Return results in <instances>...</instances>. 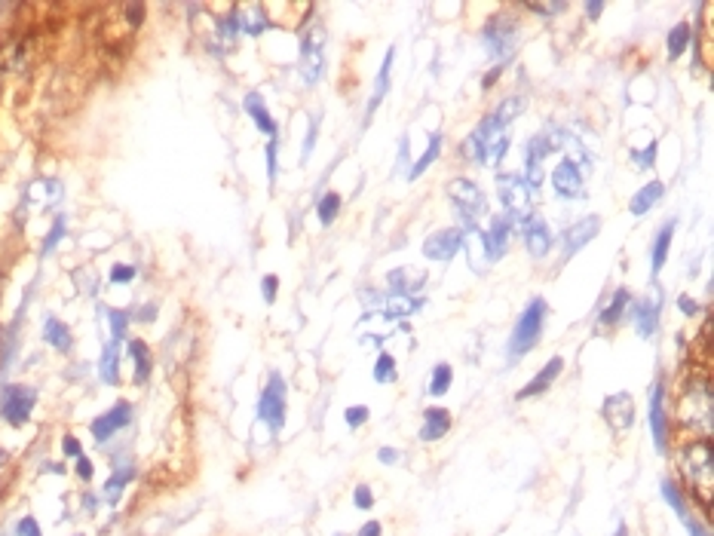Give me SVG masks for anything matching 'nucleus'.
<instances>
[{
    "mask_svg": "<svg viewBox=\"0 0 714 536\" xmlns=\"http://www.w3.org/2000/svg\"><path fill=\"white\" fill-rule=\"evenodd\" d=\"M65 230H68V224H65V218H62V215H58V218L53 221V230H49V233H47V236H43L40 255H49V252H53V248L58 246V242H62V236H65Z\"/></svg>",
    "mask_w": 714,
    "mask_h": 536,
    "instance_id": "nucleus-40",
    "label": "nucleus"
},
{
    "mask_svg": "<svg viewBox=\"0 0 714 536\" xmlns=\"http://www.w3.org/2000/svg\"><path fill=\"white\" fill-rule=\"evenodd\" d=\"M62 451H65V457H83V447H80V442H77L74 436L62 438Z\"/></svg>",
    "mask_w": 714,
    "mask_h": 536,
    "instance_id": "nucleus-49",
    "label": "nucleus"
},
{
    "mask_svg": "<svg viewBox=\"0 0 714 536\" xmlns=\"http://www.w3.org/2000/svg\"><path fill=\"white\" fill-rule=\"evenodd\" d=\"M690 37H693V31H690V25L687 22H681V25H675L672 28V34H668V58H681V53L687 47H690Z\"/></svg>",
    "mask_w": 714,
    "mask_h": 536,
    "instance_id": "nucleus-29",
    "label": "nucleus"
},
{
    "mask_svg": "<svg viewBox=\"0 0 714 536\" xmlns=\"http://www.w3.org/2000/svg\"><path fill=\"white\" fill-rule=\"evenodd\" d=\"M509 233H512V227H509V221H506V215H503V218L490 221L488 233H481V236H485L488 261H500V257L506 255V246H509Z\"/></svg>",
    "mask_w": 714,
    "mask_h": 536,
    "instance_id": "nucleus-15",
    "label": "nucleus"
},
{
    "mask_svg": "<svg viewBox=\"0 0 714 536\" xmlns=\"http://www.w3.org/2000/svg\"><path fill=\"white\" fill-rule=\"evenodd\" d=\"M659 307H662L659 289H650V295L641 300L638 310H635V325H638V334H641V337H653V334H656Z\"/></svg>",
    "mask_w": 714,
    "mask_h": 536,
    "instance_id": "nucleus-14",
    "label": "nucleus"
},
{
    "mask_svg": "<svg viewBox=\"0 0 714 536\" xmlns=\"http://www.w3.org/2000/svg\"><path fill=\"white\" fill-rule=\"evenodd\" d=\"M359 536H381V524H377V521L362 524V531H359Z\"/></svg>",
    "mask_w": 714,
    "mask_h": 536,
    "instance_id": "nucleus-54",
    "label": "nucleus"
},
{
    "mask_svg": "<svg viewBox=\"0 0 714 536\" xmlns=\"http://www.w3.org/2000/svg\"><path fill=\"white\" fill-rule=\"evenodd\" d=\"M126 16H129V25H132V28H139L142 19H144V6H142V4H129V6H126Z\"/></svg>",
    "mask_w": 714,
    "mask_h": 536,
    "instance_id": "nucleus-50",
    "label": "nucleus"
},
{
    "mask_svg": "<svg viewBox=\"0 0 714 536\" xmlns=\"http://www.w3.org/2000/svg\"><path fill=\"white\" fill-rule=\"evenodd\" d=\"M653 160H656V144H650L647 151H638V153H635V163H638V166H644V169L653 166Z\"/></svg>",
    "mask_w": 714,
    "mask_h": 536,
    "instance_id": "nucleus-51",
    "label": "nucleus"
},
{
    "mask_svg": "<svg viewBox=\"0 0 714 536\" xmlns=\"http://www.w3.org/2000/svg\"><path fill=\"white\" fill-rule=\"evenodd\" d=\"M37 405V393L31 386H4L0 389V417H4L10 426H25Z\"/></svg>",
    "mask_w": 714,
    "mask_h": 536,
    "instance_id": "nucleus-5",
    "label": "nucleus"
},
{
    "mask_svg": "<svg viewBox=\"0 0 714 536\" xmlns=\"http://www.w3.org/2000/svg\"><path fill=\"white\" fill-rule=\"evenodd\" d=\"M325 71V28L322 25H310V31L300 40V77L304 83L313 86Z\"/></svg>",
    "mask_w": 714,
    "mask_h": 536,
    "instance_id": "nucleus-3",
    "label": "nucleus"
},
{
    "mask_svg": "<svg viewBox=\"0 0 714 536\" xmlns=\"http://www.w3.org/2000/svg\"><path fill=\"white\" fill-rule=\"evenodd\" d=\"M552 187L558 190V194L564 196V200H580L583 194V169L576 160H562L558 163V169L552 172Z\"/></svg>",
    "mask_w": 714,
    "mask_h": 536,
    "instance_id": "nucleus-10",
    "label": "nucleus"
},
{
    "mask_svg": "<svg viewBox=\"0 0 714 536\" xmlns=\"http://www.w3.org/2000/svg\"><path fill=\"white\" fill-rule=\"evenodd\" d=\"M129 356H132V362H135V384H144V380L151 377V368H153V359H151L148 343L129 341Z\"/></svg>",
    "mask_w": 714,
    "mask_h": 536,
    "instance_id": "nucleus-25",
    "label": "nucleus"
},
{
    "mask_svg": "<svg viewBox=\"0 0 714 536\" xmlns=\"http://www.w3.org/2000/svg\"><path fill=\"white\" fill-rule=\"evenodd\" d=\"M43 341H47L49 347L58 350V352H71V347H74L71 328H68L62 319H56V316H49L47 322H43Z\"/></svg>",
    "mask_w": 714,
    "mask_h": 536,
    "instance_id": "nucleus-20",
    "label": "nucleus"
},
{
    "mask_svg": "<svg viewBox=\"0 0 714 536\" xmlns=\"http://www.w3.org/2000/svg\"><path fill=\"white\" fill-rule=\"evenodd\" d=\"M681 310H684V313H693V316H696V310H699V307H696V304H693V300H687V298H681Z\"/></svg>",
    "mask_w": 714,
    "mask_h": 536,
    "instance_id": "nucleus-58",
    "label": "nucleus"
},
{
    "mask_svg": "<svg viewBox=\"0 0 714 536\" xmlns=\"http://www.w3.org/2000/svg\"><path fill=\"white\" fill-rule=\"evenodd\" d=\"M243 108H246V114L255 120V126L261 129V132H267L270 138H277L279 135V126L273 123V117H270V110H267V105H264V99L257 92H248L246 99H243Z\"/></svg>",
    "mask_w": 714,
    "mask_h": 536,
    "instance_id": "nucleus-18",
    "label": "nucleus"
},
{
    "mask_svg": "<svg viewBox=\"0 0 714 536\" xmlns=\"http://www.w3.org/2000/svg\"><path fill=\"white\" fill-rule=\"evenodd\" d=\"M460 248H463V230H457V227L436 230L433 236H426V242H424V255L429 261H451Z\"/></svg>",
    "mask_w": 714,
    "mask_h": 536,
    "instance_id": "nucleus-8",
    "label": "nucleus"
},
{
    "mask_svg": "<svg viewBox=\"0 0 714 536\" xmlns=\"http://www.w3.org/2000/svg\"><path fill=\"white\" fill-rule=\"evenodd\" d=\"M662 196H666V184L662 181H650L647 187H641L638 194H635V200H632V215H647L653 205H656Z\"/></svg>",
    "mask_w": 714,
    "mask_h": 536,
    "instance_id": "nucleus-23",
    "label": "nucleus"
},
{
    "mask_svg": "<svg viewBox=\"0 0 714 536\" xmlns=\"http://www.w3.org/2000/svg\"><path fill=\"white\" fill-rule=\"evenodd\" d=\"M132 478H135V466H123V469H117V472L105 481V499H108L110 506L117 503L120 494H123L126 484L132 481Z\"/></svg>",
    "mask_w": 714,
    "mask_h": 536,
    "instance_id": "nucleus-27",
    "label": "nucleus"
},
{
    "mask_svg": "<svg viewBox=\"0 0 714 536\" xmlns=\"http://www.w3.org/2000/svg\"><path fill=\"white\" fill-rule=\"evenodd\" d=\"M77 475H80L83 481L92 478V463L86 460V457H77Z\"/></svg>",
    "mask_w": 714,
    "mask_h": 536,
    "instance_id": "nucleus-53",
    "label": "nucleus"
},
{
    "mask_svg": "<svg viewBox=\"0 0 714 536\" xmlns=\"http://www.w3.org/2000/svg\"><path fill=\"white\" fill-rule=\"evenodd\" d=\"M601 10H604V6H601V4H586L589 19H595V16H601Z\"/></svg>",
    "mask_w": 714,
    "mask_h": 536,
    "instance_id": "nucleus-57",
    "label": "nucleus"
},
{
    "mask_svg": "<svg viewBox=\"0 0 714 536\" xmlns=\"http://www.w3.org/2000/svg\"><path fill=\"white\" fill-rule=\"evenodd\" d=\"M135 279V267L132 264H117L114 270H110V282L114 285H123V282H132Z\"/></svg>",
    "mask_w": 714,
    "mask_h": 536,
    "instance_id": "nucleus-43",
    "label": "nucleus"
},
{
    "mask_svg": "<svg viewBox=\"0 0 714 536\" xmlns=\"http://www.w3.org/2000/svg\"><path fill=\"white\" fill-rule=\"evenodd\" d=\"M343 420H347L350 429H359L362 423L368 420V408L365 405H356V408H347V414H343Z\"/></svg>",
    "mask_w": 714,
    "mask_h": 536,
    "instance_id": "nucleus-42",
    "label": "nucleus"
},
{
    "mask_svg": "<svg viewBox=\"0 0 714 536\" xmlns=\"http://www.w3.org/2000/svg\"><path fill=\"white\" fill-rule=\"evenodd\" d=\"M257 414L270 426V432H279L282 423H286V380L277 371L267 380V389L261 393V402H257Z\"/></svg>",
    "mask_w": 714,
    "mask_h": 536,
    "instance_id": "nucleus-6",
    "label": "nucleus"
},
{
    "mask_svg": "<svg viewBox=\"0 0 714 536\" xmlns=\"http://www.w3.org/2000/svg\"><path fill=\"white\" fill-rule=\"evenodd\" d=\"M614 536H629V531H625V524H619V527H616V533H614Z\"/></svg>",
    "mask_w": 714,
    "mask_h": 536,
    "instance_id": "nucleus-60",
    "label": "nucleus"
},
{
    "mask_svg": "<svg viewBox=\"0 0 714 536\" xmlns=\"http://www.w3.org/2000/svg\"><path fill=\"white\" fill-rule=\"evenodd\" d=\"M377 457H381L383 463H395V460H399V451H393V447H383V451L377 454Z\"/></svg>",
    "mask_w": 714,
    "mask_h": 536,
    "instance_id": "nucleus-55",
    "label": "nucleus"
},
{
    "mask_svg": "<svg viewBox=\"0 0 714 536\" xmlns=\"http://www.w3.org/2000/svg\"><path fill=\"white\" fill-rule=\"evenodd\" d=\"M218 31H221V37H225L227 43H234V40H236V31H239V16L230 13L227 19H221V22H218Z\"/></svg>",
    "mask_w": 714,
    "mask_h": 536,
    "instance_id": "nucleus-41",
    "label": "nucleus"
},
{
    "mask_svg": "<svg viewBox=\"0 0 714 536\" xmlns=\"http://www.w3.org/2000/svg\"><path fill=\"white\" fill-rule=\"evenodd\" d=\"M528 10L540 16H555V13H564L567 4H528Z\"/></svg>",
    "mask_w": 714,
    "mask_h": 536,
    "instance_id": "nucleus-46",
    "label": "nucleus"
},
{
    "mask_svg": "<svg viewBox=\"0 0 714 536\" xmlns=\"http://www.w3.org/2000/svg\"><path fill=\"white\" fill-rule=\"evenodd\" d=\"M503 71H500V68H494V71H490L488 77H485V83H481V86H485V89H490V86H494L497 83V77H500Z\"/></svg>",
    "mask_w": 714,
    "mask_h": 536,
    "instance_id": "nucleus-56",
    "label": "nucleus"
},
{
    "mask_svg": "<svg viewBox=\"0 0 714 536\" xmlns=\"http://www.w3.org/2000/svg\"><path fill=\"white\" fill-rule=\"evenodd\" d=\"M105 316H108V322H110V334H114V341L110 343H120L126 337V328H129V316L126 310H114V307H108L105 310Z\"/></svg>",
    "mask_w": 714,
    "mask_h": 536,
    "instance_id": "nucleus-36",
    "label": "nucleus"
},
{
    "mask_svg": "<svg viewBox=\"0 0 714 536\" xmlns=\"http://www.w3.org/2000/svg\"><path fill=\"white\" fill-rule=\"evenodd\" d=\"M497 190H500V203L506 209V221L509 227L521 230L530 218V187L524 184L521 175H500L497 178Z\"/></svg>",
    "mask_w": 714,
    "mask_h": 536,
    "instance_id": "nucleus-2",
    "label": "nucleus"
},
{
    "mask_svg": "<svg viewBox=\"0 0 714 536\" xmlns=\"http://www.w3.org/2000/svg\"><path fill=\"white\" fill-rule=\"evenodd\" d=\"M546 300L543 298H533L524 313L519 316L515 322V331H512V341H509V356L512 359H521L524 352H530L537 347L540 334H543V325H546Z\"/></svg>",
    "mask_w": 714,
    "mask_h": 536,
    "instance_id": "nucleus-1",
    "label": "nucleus"
},
{
    "mask_svg": "<svg viewBox=\"0 0 714 536\" xmlns=\"http://www.w3.org/2000/svg\"><path fill=\"white\" fill-rule=\"evenodd\" d=\"M521 110H524V99H521V95H509V99H506L503 105L494 110V120H497L500 126H509L512 120L521 114Z\"/></svg>",
    "mask_w": 714,
    "mask_h": 536,
    "instance_id": "nucleus-33",
    "label": "nucleus"
},
{
    "mask_svg": "<svg viewBox=\"0 0 714 536\" xmlns=\"http://www.w3.org/2000/svg\"><path fill=\"white\" fill-rule=\"evenodd\" d=\"M438 153H442V135H433V138H429V148H426V153L415 163V169H411L408 175H411V178H420V175H424V172L438 160Z\"/></svg>",
    "mask_w": 714,
    "mask_h": 536,
    "instance_id": "nucleus-32",
    "label": "nucleus"
},
{
    "mask_svg": "<svg viewBox=\"0 0 714 536\" xmlns=\"http://www.w3.org/2000/svg\"><path fill=\"white\" fill-rule=\"evenodd\" d=\"M99 377L105 380V384L114 386L120 380V371H117V343H108L105 352H101L99 359Z\"/></svg>",
    "mask_w": 714,
    "mask_h": 536,
    "instance_id": "nucleus-30",
    "label": "nucleus"
},
{
    "mask_svg": "<svg viewBox=\"0 0 714 536\" xmlns=\"http://www.w3.org/2000/svg\"><path fill=\"white\" fill-rule=\"evenodd\" d=\"M521 236L524 242H528V252L533 257H543L549 255V248H552V230H549V224L543 218H528V224L521 227Z\"/></svg>",
    "mask_w": 714,
    "mask_h": 536,
    "instance_id": "nucleus-13",
    "label": "nucleus"
},
{
    "mask_svg": "<svg viewBox=\"0 0 714 536\" xmlns=\"http://www.w3.org/2000/svg\"><path fill=\"white\" fill-rule=\"evenodd\" d=\"M598 230H601V221L595 218V215H589V218L576 221L573 227H567L564 230V257H571V255L580 252L586 242H592L598 236Z\"/></svg>",
    "mask_w": 714,
    "mask_h": 536,
    "instance_id": "nucleus-12",
    "label": "nucleus"
},
{
    "mask_svg": "<svg viewBox=\"0 0 714 536\" xmlns=\"http://www.w3.org/2000/svg\"><path fill=\"white\" fill-rule=\"evenodd\" d=\"M625 307H629V291L619 289L616 295H614V300H610V307L604 310V313H601V322H604V325L619 322V319H623V313H625Z\"/></svg>",
    "mask_w": 714,
    "mask_h": 536,
    "instance_id": "nucleus-34",
    "label": "nucleus"
},
{
    "mask_svg": "<svg viewBox=\"0 0 714 536\" xmlns=\"http://www.w3.org/2000/svg\"><path fill=\"white\" fill-rule=\"evenodd\" d=\"M451 365H436L433 380H429V393L433 395H445L451 389Z\"/></svg>",
    "mask_w": 714,
    "mask_h": 536,
    "instance_id": "nucleus-37",
    "label": "nucleus"
},
{
    "mask_svg": "<svg viewBox=\"0 0 714 536\" xmlns=\"http://www.w3.org/2000/svg\"><path fill=\"white\" fill-rule=\"evenodd\" d=\"M129 420H132V405L129 402H117L114 408L99 414L96 420H92V438L96 442H108V438H114L120 429L129 426Z\"/></svg>",
    "mask_w": 714,
    "mask_h": 536,
    "instance_id": "nucleus-9",
    "label": "nucleus"
},
{
    "mask_svg": "<svg viewBox=\"0 0 714 536\" xmlns=\"http://www.w3.org/2000/svg\"><path fill=\"white\" fill-rule=\"evenodd\" d=\"M451 429V414L445 408H429L424 414V429H420V438L424 442H438L445 438V432Z\"/></svg>",
    "mask_w": 714,
    "mask_h": 536,
    "instance_id": "nucleus-21",
    "label": "nucleus"
},
{
    "mask_svg": "<svg viewBox=\"0 0 714 536\" xmlns=\"http://www.w3.org/2000/svg\"><path fill=\"white\" fill-rule=\"evenodd\" d=\"M420 307H424V300H420V298H411V295H390V298L383 300V313H386V319L415 316Z\"/></svg>",
    "mask_w": 714,
    "mask_h": 536,
    "instance_id": "nucleus-24",
    "label": "nucleus"
},
{
    "mask_svg": "<svg viewBox=\"0 0 714 536\" xmlns=\"http://www.w3.org/2000/svg\"><path fill=\"white\" fill-rule=\"evenodd\" d=\"M604 417H607V423L616 432L619 429H629L632 426V399H629V395H625V393L610 395V399L604 402Z\"/></svg>",
    "mask_w": 714,
    "mask_h": 536,
    "instance_id": "nucleus-17",
    "label": "nucleus"
},
{
    "mask_svg": "<svg viewBox=\"0 0 714 536\" xmlns=\"http://www.w3.org/2000/svg\"><path fill=\"white\" fill-rule=\"evenodd\" d=\"M650 426H653V438H656V451L666 454L668 451V414H666V389H662V384H656V389H653Z\"/></svg>",
    "mask_w": 714,
    "mask_h": 536,
    "instance_id": "nucleus-11",
    "label": "nucleus"
},
{
    "mask_svg": "<svg viewBox=\"0 0 714 536\" xmlns=\"http://www.w3.org/2000/svg\"><path fill=\"white\" fill-rule=\"evenodd\" d=\"M662 497H666L668 503L675 506V512H677V518H681L684 524H690V521H693V518H690V509H687V499H684L681 488H677L675 481H662Z\"/></svg>",
    "mask_w": 714,
    "mask_h": 536,
    "instance_id": "nucleus-31",
    "label": "nucleus"
},
{
    "mask_svg": "<svg viewBox=\"0 0 714 536\" xmlns=\"http://www.w3.org/2000/svg\"><path fill=\"white\" fill-rule=\"evenodd\" d=\"M672 236H675V224H666L659 233H656V242H653V276H659V270L666 267V257H668V246H672Z\"/></svg>",
    "mask_w": 714,
    "mask_h": 536,
    "instance_id": "nucleus-26",
    "label": "nucleus"
},
{
    "mask_svg": "<svg viewBox=\"0 0 714 536\" xmlns=\"http://www.w3.org/2000/svg\"><path fill=\"white\" fill-rule=\"evenodd\" d=\"M267 25H270V22L264 19V6H252V10H248L243 19H239V28H243L246 34H252V37L264 34Z\"/></svg>",
    "mask_w": 714,
    "mask_h": 536,
    "instance_id": "nucleus-35",
    "label": "nucleus"
},
{
    "mask_svg": "<svg viewBox=\"0 0 714 536\" xmlns=\"http://www.w3.org/2000/svg\"><path fill=\"white\" fill-rule=\"evenodd\" d=\"M338 212H341V196L329 190V194H325L320 200V221L325 224V227H329V224L338 218Z\"/></svg>",
    "mask_w": 714,
    "mask_h": 536,
    "instance_id": "nucleus-38",
    "label": "nucleus"
},
{
    "mask_svg": "<svg viewBox=\"0 0 714 536\" xmlns=\"http://www.w3.org/2000/svg\"><path fill=\"white\" fill-rule=\"evenodd\" d=\"M426 282L424 273L417 276H408L405 270H393L390 273V285H393V295H415V291H420V285Z\"/></svg>",
    "mask_w": 714,
    "mask_h": 536,
    "instance_id": "nucleus-28",
    "label": "nucleus"
},
{
    "mask_svg": "<svg viewBox=\"0 0 714 536\" xmlns=\"http://www.w3.org/2000/svg\"><path fill=\"white\" fill-rule=\"evenodd\" d=\"M267 175H270V181L277 178V138L267 144Z\"/></svg>",
    "mask_w": 714,
    "mask_h": 536,
    "instance_id": "nucleus-47",
    "label": "nucleus"
},
{
    "mask_svg": "<svg viewBox=\"0 0 714 536\" xmlns=\"http://www.w3.org/2000/svg\"><path fill=\"white\" fill-rule=\"evenodd\" d=\"M316 132H320V120H310V132H307V142H304V153H300V160H310V153H313V144H316Z\"/></svg>",
    "mask_w": 714,
    "mask_h": 536,
    "instance_id": "nucleus-45",
    "label": "nucleus"
},
{
    "mask_svg": "<svg viewBox=\"0 0 714 536\" xmlns=\"http://www.w3.org/2000/svg\"><path fill=\"white\" fill-rule=\"evenodd\" d=\"M277 289H279L277 276H264V300H267V304H273V300H277Z\"/></svg>",
    "mask_w": 714,
    "mask_h": 536,
    "instance_id": "nucleus-48",
    "label": "nucleus"
},
{
    "mask_svg": "<svg viewBox=\"0 0 714 536\" xmlns=\"http://www.w3.org/2000/svg\"><path fill=\"white\" fill-rule=\"evenodd\" d=\"M139 319H142V322H151V319H153V307H144Z\"/></svg>",
    "mask_w": 714,
    "mask_h": 536,
    "instance_id": "nucleus-59",
    "label": "nucleus"
},
{
    "mask_svg": "<svg viewBox=\"0 0 714 536\" xmlns=\"http://www.w3.org/2000/svg\"><path fill=\"white\" fill-rule=\"evenodd\" d=\"M562 368H564V359H562V356H555V359L549 362V365H546L543 371H540L537 377L530 380L528 386L521 389V393H519V399H530V395H540V393H546V389L552 386L555 380H558V374H562Z\"/></svg>",
    "mask_w": 714,
    "mask_h": 536,
    "instance_id": "nucleus-19",
    "label": "nucleus"
},
{
    "mask_svg": "<svg viewBox=\"0 0 714 536\" xmlns=\"http://www.w3.org/2000/svg\"><path fill=\"white\" fill-rule=\"evenodd\" d=\"M448 194H451L454 209H457L460 218L467 221V227H476V221L488 209V200H485V194H481V187L472 184L467 178H454L448 184Z\"/></svg>",
    "mask_w": 714,
    "mask_h": 536,
    "instance_id": "nucleus-4",
    "label": "nucleus"
},
{
    "mask_svg": "<svg viewBox=\"0 0 714 536\" xmlns=\"http://www.w3.org/2000/svg\"><path fill=\"white\" fill-rule=\"evenodd\" d=\"M515 37H519V28L512 25V19H490V25L485 28V43H488L490 56L500 58V68H503V62H509L515 53Z\"/></svg>",
    "mask_w": 714,
    "mask_h": 536,
    "instance_id": "nucleus-7",
    "label": "nucleus"
},
{
    "mask_svg": "<svg viewBox=\"0 0 714 536\" xmlns=\"http://www.w3.org/2000/svg\"><path fill=\"white\" fill-rule=\"evenodd\" d=\"M393 62H395V49H390V53H386V58H383V65H381V71H377V80H374V92H372V99H368V105H365V123H372L374 110H377V108H381V101L386 99V92H390V77H393Z\"/></svg>",
    "mask_w": 714,
    "mask_h": 536,
    "instance_id": "nucleus-16",
    "label": "nucleus"
},
{
    "mask_svg": "<svg viewBox=\"0 0 714 536\" xmlns=\"http://www.w3.org/2000/svg\"><path fill=\"white\" fill-rule=\"evenodd\" d=\"M374 380H377V384H393V380H395V359L390 356V352H381V356H377Z\"/></svg>",
    "mask_w": 714,
    "mask_h": 536,
    "instance_id": "nucleus-39",
    "label": "nucleus"
},
{
    "mask_svg": "<svg viewBox=\"0 0 714 536\" xmlns=\"http://www.w3.org/2000/svg\"><path fill=\"white\" fill-rule=\"evenodd\" d=\"M19 325H22V313L4 328V337H0V377L6 374V368L13 365L16 350H19Z\"/></svg>",
    "mask_w": 714,
    "mask_h": 536,
    "instance_id": "nucleus-22",
    "label": "nucleus"
},
{
    "mask_svg": "<svg viewBox=\"0 0 714 536\" xmlns=\"http://www.w3.org/2000/svg\"><path fill=\"white\" fill-rule=\"evenodd\" d=\"M16 536H43V531H40V524L28 515V518H22V521L16 524Z\"/></svg>",
    "mask_w": 714,
    "mask_h": 536,
    "instance_id": "nucleus-44",
    "label": "nucleus"
},
{
    "mask_svg": "<svg viewBox=\"0 0 714 536\" xmlns=\"http://www.w3.org/2000/svg\"><path fill=\"white\" fill-rule=\"evenodd\" d=\"M352 499H356L359 509H372L374 506V497H372V490H368V488H356V497H352Z\"/></svg>",
    "mask_w": 714,
    "mask_h": 536,
    "instance_id": "nucleus-52",
    "label": "nucleus"
}]
</instances>
